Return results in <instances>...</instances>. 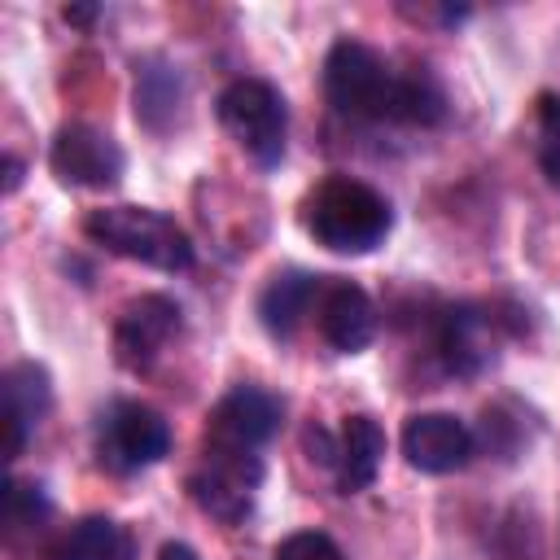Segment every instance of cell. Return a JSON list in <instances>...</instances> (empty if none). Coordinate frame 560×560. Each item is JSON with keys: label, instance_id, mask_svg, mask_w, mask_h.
Instances as JSON below:
<instances>
[{"label": "cell", "instance_id": "cell-19", "mask_svg": "<svg viewBox=\"0 0 560 560\" xmlns=\"http://www.w3.org/2000/svg\"><path fill=\"white\" fill-rule=\"evenodd\" d=\"M538 162L547 184L560 188V96H542L538 101Z\"/></svg>", "mask_w": 560, "mask_h": 560}, {"label": "cell", "instance_id": "cell-7", "mask_svg": "<svg viewBox=\"0 0 560 560\" xmlns=\"http://www.w3.org/2000/svg\"><path fill=\"white\" fill-rule=\"evenodd\" d=\"M433 350L451 376H481L499 359V315L477 302H451L442 306L433 324Z\"/></svg>", "mask_w": 560, "mask_h": 560}, {"label": "cell", "instance_id": "cell-12", "mask_svg": "<svg viewBox=\"0 0 560 560\" xmlns=\"http://www.w3.org/2000/svg\"><path fill=\"white\" fill-rule=\"evenodd\" d=\"M52 407V376L44 363L22 359L9 363L0 376V420H4V459H18L35 424Z\"/></svg>", "mask_w": 560, "mask_h": 560}, {"label": "cell", "instance_id": "cell-17", "mask_svg": "<svg viewBox=\"0 0 560 560\" xmlns=\"http://www.w3.org/2000/svg\"><path fill=\"white\" fill-rule=\"evenodd\" d=\"M52 560H136V538L114 516L74 521L48 551Z\"/></svg>", "mask_w": 560, "mask_h": 560}, {"label": "cell", "instance_id": "cell-2", "mask_svg": "<svg viewBox=\"0 0 560 560\" xmlns=\"http://www.w3.org/2000/svg\"><path fill=\"white\" fill-rule=\"evenodd\" d=\"M324 96L337 114L359 122H398L402 74L363 39H337L324 57Z\"/></svg>", "mask_w": 560, "mask_h": 560}, {"label": "cell", "instance_id": "cell-8", "mask_svg": "<svg viewBox=\"0 0 560 560\" xmlns=\"http://www.w3.org/2000/svg\"><path fill=\"white\" fill-rule=\"evenodd\" d=\"M258 481H262V459L258 455H228V451L206 446L201 468L188 477V494L206 516H214L223 525H236V521L249 516Z\"/></svg>", "mask_w": 560, "mask_h": 560}, {"label": "cell", "instance_id": "cell-9", "mask_svg": "<svg viewBox=\"0 0 560 560\" xmlns=\"http://www.w3.org/2000/svg\"><path fill=\"white\" fill-rule=\"evenodd\" d=\"M48 166L70 188H114L127 171V158L114 136L88 122H66L48 144Z\"/></svg>", "mask_w": 560, "mask_h": 560}, {"label": "cell", "instance_id": "cell-5", "mask_svg": "<svg viewBox=\"0 0 560 560\" xmlns=\"http://www.w3.org/2000/svg\"><path fill=\"white\" fill-rule=\"evenodd\" d=\"M171 455V424L144 402H109L96 420V459L109 472H140Z\"/></svg>", "mask_w": 560, "mask_h": 560}, {"label": "cell", "instance_id": "cell-3", "mask_svg": "<svg viewBox=\"0 0 560 560\" xmlns=\"http://www.w3.org/2000/svg\"><path fill=\"white\" fill-rule=\"evenodd\" d=\"M83 232L101 249H109L118 258H131V262H144V267L166 271V276L192 267L188 232L171 214L149 210V206H101L83 219Z\"/></svg>", "mask_w": 560, "mask_h": 560}, {"label": "cell", "instance_id": "cell-21", "mask_svg": "<svg viewBox=\"0 0 560 560\" xmlns=\"http://www.w3.org/2000/svg\"><path fill=\"white\" fill-rule=\"evenodd\" d=\"M302 451L311 455V464L337 468V438H332L324 424H306V429H302Z\"/></svg>", "mask_w": 560, "mask_h": 560}, {"label": "cell", "instance_id": "cell-18", "mask_svg": "<svg viewBox=\"0 0 560 560\" xmlns=\"http://www.w3.org/2000/svg\"><path fill=\"white\" fill-rule=\"evenodd\" d=\"M48 512H52V503H48L44 486L9 477V486H4V529H9V534L31 529V525H44Z\"/></svg>", "mask_w": 560, "mask_h": 560}, {"label": "cell", "instance_id": "cell-20", "mask_svg": "<svg viewBox=\"0 0 560 560\" xmlns=\"http://www.w3.org/2000/svg\"><path fill=\"white\" fill-rule=\"evenodd\" d=\"M271 560H346V556H341V547L324 529H298V534L276 542Z\"/></svg>", "mask_w": 560, "mask_h": 560}, {"label": "cell", "instance_id": "cell-22", "mask_svg": "<svg viewBox=\"0 0 560 560\" xmlns=\"http://www.w3.org/2000/svg\"><path fill=\"white\" fill-rule=\"evenodd\" d=\"M96 13H101L96 4H66V9H61V18H66V22H74V26H88Z\"/></svg>", "mask_w": 560, "mask_h": 560}, {"label": "cell", "instance_id": "cell-15", "mask_svg": "<svg viewBox=\"0 0 560 560\" xmlns=\"http://www.w3.org/2000/svg\"><path fill=\"white\" fill-rule=\"evenodd\" d=\"M381 464H385V429L372 416H363V411L346 416V424L337 433V468H332L337 490L341 494L368 490L376 481Z\"/></svg>", "mask_w": 560, "mask_h": 560}, {"label": "cell", "instance_id": "cell-4", "mask_svg": "<svg viewBox=\"0 0 560 560\" xmlns=\"http://www.w3.org/2000/svg\"><path fill=\"white\" fill-rule=\"evenodd\" d=\"M219 127L258 162L276 166L284 158V136H289V109L284 96L267 79H232L219 101H214Z\"/></svg>", "mask_w": 560, "mask_h": 560}, {"label": "cell", "instance_id": "cell-14", "mask_svg": "<svg viewBox=\"0 0 560 560\" xmlns=\"http://www.w3.org/2000/svg\"><path fill=\"white\" fill-rule=\"evenodd\" d=\"M319 293H324V284H319V276H311V271H276L271 280H267V289L258 293V324L276 337V341H289L298 328H302V319L311 315V306L319 302Z\"/></svg>", "mask_w": 560, "mask_h": 560}, {"label": "cell", "instance_id": "cell-23", "mask_svg": "<svg viewBox=\"0 0 560 560\" xmlns=\"http://www.w3.org/2000/svg\"><path fill=\"white\" fill-rule=\"evenodd\" d=\"M158 560H197V551H192L188 542H162Z\"/></svg>", "mask_w": 560, "mask_h": 560}, {"label": "cell", "instance_id": "cell-11", "mask_svg": "<svg viewBox=\"0 0 560 560\" xmlns=\"http://www.w3.org/2000/svg\"><path fill=\"white\" fill-rule=\"evenodd\" d=\"M472 451H477L472 429L451 411H420L402 424V455L416 472H429V477L455 472L472 459Z\"/></svg>", "mask_w": 560, "mask_h": 560}, {"label": "cell", "instance_id": "cell-1", "mask_svg": "<svg viewBox=\"0 0 560 560\" xmlns=\"http://www.w3.org/2000/svg\"><path fill=\"white\" fill-rule=\"evenodd\" d=\"M302 228L306 236H315V245L332 254H372L389 236L394 210L372 184L350 175H328L302 201Z\"/></svg>", "mask_w": 560, "mask_h": 560}, {"label": "cell", "instance_id": "cell-24", "mask_svg": "<svg viewBox=\"0 0 560 560\" xmlns=\"http://www.w3.org/2000/svg\"><path fill=\"white\" fill-rule=\"evenodd\" d=\"M18 184H22V162L9 153L4 158V192H18Z\"/></svg>", "mask_w": 560, "mask_h": 560}, {"label": "cell", "instance_id": "cell-13", "mask_svg": "<svg viewBox=\"0 0 560 560\" xmlns=\"http://www.w3.org/2000/svg\"><path fill=\"white\" fill-rule=\"evenodd\" d=\"M315 324H319V337L337 354H359V350L372 346V337L381 328V315H376V302L359 284L332 280V284H324V293L315 302Z\"/></svg>", "mask_w": 560, "mask_h": 560}, {"label": "cell", "instance_id": "cell-16", "mask_svg": "<svg viewBox=\"0 0 560 560\" xmlns=\"http://www.w3.org/2000/svg\"><path fill=\"white\" fill-rule=\"evenodd\" d=\"M184 105V74L179 66L162 61V57H144L136 66V118L149 131H166L179 118Z\"/></svg>", "mask_w": 560, "mask_h": 560}, {"label": "cell", "instance_id": "cell-6", "mask_svg": "<svg viewBox=\"0 0 560 560\" xmlns=\"http://www.w3.org/2000/svg\"><path fill=\"white\" fill-rule=\"evenodd\" d=\"M280 416H284V407L276 394H267L258 385H236L214 402L210 424H206V446L228 451V455H258L276 438Z\"/></svg>", "mask_w": 560, "mask_h": 560}, {"label": "cell", "instance_id": "cell-10", "mask_svg": "<svg viewBox=\"0 0 560 560\" xmlns=\"http://www.w3.org/2000/svg\"><path fill=\"white\" fill-rule=\"evenodd\" d=\"M184 311L175 298L166 293H140L122 306L118 324H114V359L127 372H149L153 359L171 346V337L179 332Z\"/></svg>", "mask_w": 560, "mask_h": 560}]
</instances>
